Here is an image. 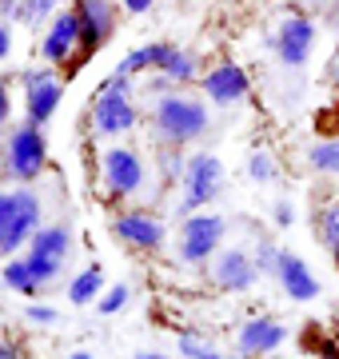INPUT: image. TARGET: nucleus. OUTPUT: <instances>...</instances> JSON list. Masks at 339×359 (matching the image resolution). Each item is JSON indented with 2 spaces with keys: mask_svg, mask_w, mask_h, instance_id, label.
Returning a JSON list of instances; mask_svg holds the SVG:
<instances>
[{
  "mask_svg": "<svg viewBox=\"0 0 339 359\" xmlns=\"http://www.w3.org/2000/svg\"><path fill=\"white\" fill-rule=\"evenodd\" d=\"M100 180L112 196H136L144 188V160L132 148H104L100 156Z\"/></svg>",
  "mask_w": 339,
  "mask_h": 359,
  "instance_id": "nucleus-10",
  "label": "nucleus"
},
{
  "mask_svg": "<svg viewBox=\"0 0 339 359\" xmlns=\"http://www.w3.org/2000/svg\"><path fill=\"white\" fill-rule=\"evenodd\" d=\"M72 252V231L64 224H48V228H40L32 240H28V252L20 256V264L28 268V276L36 280V287L44 283H53L60 271H64V259Z\"/></svg>",
  "mask_w": 339,
  "mask_h": 359,
  "instance_id": "nucleus-3",
  "label": "nucleus"
},
{
  "mask_svg": "<svg viewBox=\"0 0 339 359\" xmlns=\"http://www.w3.org/2000/svg\"><path fill=\"white\" fill-rule=\"evenodd\" d=\"M287 339V327L272 316H260V320H248L235 335V347H240V355H272L279 351V344Z\"/></svg>",
  "mask_w": 339,
  "mask_h": 359,
  "instance_id": "nucleus-15",
  "label": "nucleus"
},
{
  "mask_svg": "<svg viewBox=\"0 0 339 359\" xmlns=\"http://www.w3.org/2000/svg\"><path fill=\"white\" fill-rule=\"evenodd\" d=\"M275 280H279V287L287 292V299H296V304H312L315 295H319L315 271L307 268L296 252H279V259H275Z\"/></svg>",
  "mask_w": 339,
  "mask_h": 359,
  "instance_id": "nucleus-13",
  "label": "nucleus"
},
{
  "mask_svg": "<svg viewBox=\"0 0 339 359\" xmlns=\"http://www.w3.org/2000/svg\"><path fill=\"white\" fill-rule=\"evenodd\" d=\"M8 52H13V28L0 25V60H8Z\"/></svg>",
  "mask_w": 339,
  "mask_h": 359,
  "instance_id": "nucleus-32",
  "label": "nucleus"
},
{
  "mask_svg": "<svg viewBox=\"0 0 339 359\" xmlns=\"http://www.w3.org/2000/svg\"><path fill=\"white\" fill-rule=\"evenodd\" d=\"M4 283H8L13 292H20V295H36L40 292L36 280L28 276V268L20 264V259H8V264H4Z\"/></svg>",
  "mask_w": 339,
  "mask_h": 359,
  "instance_id": "nucleus-24",
  "label": "nucleus"
},
{
  "mask_svg": "<svg viewBox=\"0 0 339 359\" xmlns=\"http://www.w3.org/2000/svg\"><path fill=\"white\" fill-rule=\"evenodd\" d=\"M40 231V196L28 184L0 192V256H16Z\"/></svg>",
  "mask_w": 339,
  "mask_h": 359,
  "instance_id": "nucleus-2",
  "label": "nucleus"
},
{
  "mask_svg": "<svg viewBox=\"0 0 339 359\" xmlns=\"http://www.w3.org/2000/svg\"><path fill=\"white\" fill-rule=\"evenodd\" d=\"M164 52H168V44H144V48L128 52V56H124L116 68H112V76H128V80H132L136 72H144V68H160Z\"/></svg>",
  "mask_w": 339,
  "mask_h": 359,
  "instance_id": "nucleus-20",
  "label": "nucleus"
},
{
  "mask_svg": "<svg viewBox=\"0 0 339 359\" xmlns=\"http://www.w3.org/2000/svg\"><path fill=\"white\" fill-rule=\"evenodd\" d=\"M319 240L327 252H339V200L319 212Z\"/></svg>",
  "mask_w": 339,
  "mask_h": 359,
  "instance_id": "nucleus-23",
  "label": "nucleus"
},
{
  "mask_svg": "<svg viewBox=\"0 0 339 359\" xmlns=\"http://www.w3.org/2000/svg\"><path fill=\"white\" fill-rule=\"evenodd\" d=\"M132 80L128 76H108L92 100V128L100 136H124L136 128V108L128 100Z\"/></svg>",
  "mask_w": 339,
  "mask_h": 359,
  "instance_id": "nucleus-4",
  "label": "nucleus"
},
{
  "mask_svg": "<svg viewBox=\"0 0 339 359\" xmlns=\"http://www.w3.org/2000/svg\"><path fill=\"white\" fill-rule=\"evenodd\" d=\"M120 4H124V8H128V13L144 16V13H148V8H152V4H156V0H120Z\"/></svg>",
  "mask_w": 339,
  "mask_h": 359,
  "instance_id": "nucleus-33",
  "label": "nucleus"
},
{
  "mask_svg": "<svg viewBox=\"0 0 339 359\" xmlns=\"http://www.w3.org/2000/svg\"><path fill=\"white\" fill-rule=\"evenodd\" d=\"M112 231L132 248H160L164 244V224L152 219L148 212H124V216L112 224Z\"/></svg>",
  "mask_w": 339,
  "mask_h": 359,
  "instance_id": "nucleus-17",
  "label": "nucleus"
},
{
  "mask_svg": "<svg viewBox=\"0 0 339 359\" xmlns=\"http://www.w3.org/2000/svg\"><path fill=\"white\" fill-rule=\"evenodd\" d=\"M16 4L20 0H0V13H16Z\"/></svg>",
  "mask_w": 339,
  "mask_h": 359,
  "instance_id": "nucleus-36",
  "label": "nucleus"
},
{
  "mask_svg": "<svg viewBox=\"0 0 339 359\" xmlns=\"http://www.w3.org/2000/svg\"><path fill=\"white\" fill-rule=\"evenodd\" d=\"M44 164H48L44 132L25 120L20 128H13V136L4 144V176L16 180V184H32V180L44 172Z\"/></svg>",
  "mask_w": 339,
  "mask_h": 359,
  "instance_id": "nucleus-5",
  "label": "nucleus"
},
{
  "mask_svg": "<svg viewBox=\"0 0 339 359\" xmlns=\"http://www.w3.org/2000/svg\"><path fill=\"white\" fill-rule=\"evenodd\" d=\"M60 100H64V80H60V72H53V68H28V72H25L28 124L44 128V124L56 116Z\"/></svg>",
  "mask_w": 339,
  "mask_h": 359,
  "instance_id": "nucleus-7",
  "label": "nucleus"
},
{
  "mask_svg": "<svg viewBox=\"0 0 339 359\" xmlns=\"http://www.w3.org/2000/svg\"><path fill=\"white\" fill-rule=\"evenodd\" d=\"M76 16H80V44L88 52L100 48L116 32V8H112V0H80Z\"/></svg>",
  "mask_w": 339,
  "mask_h": 359,
  "instance_id": "nucleus-14",
  "label": "nucleus"
},
{
  "mask_svg": "<svg viewBox=\"0 0 339 359\" xmlns=\"http://www.w3.org/2000/svg\"><path fill=\"white\" fill-rule=\"evenodd\" d=\"M8 116H13V100H8V80H0V128L8 124Z\"/></svg>",
  "mask_w": 339,
  "mask_h": 359,
  "instance_id": "nucleus-31",
  "label": "nucleus"
},
{
  "mask_svg": "<svg viewBox=\"0 0 339 359\" xmlns=\"http://www.w3.org/2000/svg\"><path fill=\"white\" fill-rule=\"evenodd\" d=\"M0 176H4V152H0Z\"/></svg>",
  "mask_w": 339,
  "mask_h": 359,
  "instance_id": "nucleus-39",
  "label": "nucleus"
},
{
  "mask_svg": "<svg viewBox=\"0 0 339 359\" xmlns=\"http://www.w3.org/2000/svg\"><path fill=\"white\" fill-rule=\"evenodd\" d=\"M68 359H96V355H88V351H72Z\"/></svg>",
  "mask_w": 339,
  "mask_h": 359,
  "instance_id": "nucleus-37",
  "label": "nucleus"
},
{
  "mask_svg": "<svg viewBox=\"0 0 339 359\" xmlns=\"http://www.w3.org/2000/svg\"><path fill=\"white\" fill-rule=\"evenodd\" d=\"M212 347H204L200 344V335H180V355L184 359H204Z\"/></svg>",
  "mask_w": 339,
  "mask_h": 359,
  "instance_id": "nucleus-28",
  "label": "nucleus"
},
{
  "mask_svg": "<svg viewBox=\"0 0 339 359\" xmlns=\"http://www.w3.org/2000/svg\"><path fill=\"white\" fill-rule=\"evenodd\" d=\"M184 192H180V212H196V208H208L223 188V164L220 156L212 152H196L180 172Z\"/></svg>",
  "mask_w": 339,
  "mask_h": 359,
  "instance_id": "nucleus-6",
  "label": "nucleus"
},
{
  "mask_svg": "<svg viewBox=\"0 0 339 359\" xmlns=\"http://www.w3.org/2000/svg\"><path fill=\"white\" fill-rule=\"evenodd\" d=\"M204 359H228V355H220V351H208V355H204Z\"/></svg>",
  "mask_w": 339,
  "mask_h": 359,
  "instance_id": "nucleus-38",
  "label": "nucleus"
},
{
  "mask_svg": "<svg viewBox=\"0 0 339 359\" xmlns=\"http://www.w3.org/2000/svg\"><path fill=\"white\" fill-rule=\"evenodd\" d=\"M76 44H80V16H76V8H72V13L60 8V13L48 20V32L40 40V56H44V65H60V60L72 56Z\"/></svg>",
  "mask_w": 339,
  "mask_h": 359,
  "instance_id": "nucleus-12",
  "label": "nucleus"
},
{
  "mask_svg": "<svg viewBox=\"0 0 339 359\" xmlns=\"http://www.w3.org/2000/svg\"><path fill=\"white\" fill-rule=\"evenodd\" d=\"M0 359H20V351L13 344H0Z\"/></svg>",
  "mask_w": 339,
  "mask_h": 359,
  "instance_id": "nucleus-34",
  "label": "nucleus"
},
{
  "mask_svg": "<svg viewBox=\"0 0 339 359\" xmlns=\"http://www.w3.org/2000/svg\"><path fill=\"white\" fill-rule=\"evenodd\" d=\"M220 244H223V219L220 216L200 212V216H188L180 224V244H176V252H180L184 264H204V259H212L220 252Z\"/></svg>",
  "mask_w": 339,
  "mask_h": 359,
  "instance_id": "nucleus-8",
  "label": "nucleus"
},
{
  "mask_svg": "<svg viewBox=\"0 0 339 359\" xmlns=\"http://www.w3.org/2000/svg\"><path fill=\"white\" fill-rule=\"evenodd\" d=\"M204 96L212 104H235L248 96V72L240 65H220L204 76Z\"/></svg>",
  "mask_w": 339,
  "mask_h": 359,
  "instance_id": "nucleus-16",
  "label": "nucleus"
},
{
  "mask_svg": "<svg viewBox=\"0 0 339 359\" xmlns=\"http://www.w3.org/2000/svg\"><path fill=\"white\" fill-rule=\"evenodd\" d=\"M152 124H156V136L164 144L184 148L208 132L212 116L204 100L188 96V92H168V96H156V104H152Z\"/></svg>",
  "mask_w": 339,
  "mask_h": 359,
  "instance_id": "nucleus-1",
  "label": "nucleus"
},
{
  "mask_svg": "<svg viewBox=\"0 0 339 359\" xmlns=\"http://www.w3.org/2000/svg\"><path fill=\"white\" fill-rule=\"evenodd\" d=\"M160 76H168L172 84H192L200 72L196 65V52H188V48H176V44H168V52H164V60H160L156 68Z\"/></svg>",
  "mask_w": 339,
  "mask_h": 359,
  "instance_id": "nucleus-18",
  "label": "nucleus"
},
{
  "mask_svg": "<svg viewBox=\"0 0 339 359\" xmlns=\"http://www.w3.org/2000/svg\"><path fill=\"white\" fill-rule=\"evenodd\" d=\"M248 180H256V184H272L275 180V160L263 148H256V152L248 156Z\"/></svg>",
  "mask_w": 339,
  "mask_h": 359,
  "instance_id": "nucleus-26",
  "label": "nucleus"
},
{
  "mask_svg": "<svg viewBox=\"0 0 339 359\" xmlns=\"http://www.w3.org/2000/svg\"><path fill=\"white\" fill-rule=\"evenodd\" d=\"M128 299H132V287L128 283H112L100 299H96V311L100 316H116V311H124L128 308Z\"/></svg>",
  "mask_w": 339,
  "mask_h": 359,
  "instance_id": "nucleus-25",
  "label": "nucleus"
},
{
  "mask_svg": "<svg viewBox=\"0 0 339 359\" xmlns=\"http://www.w3.org/2000/svg\"><path fill=\"white\" fill-rule=\"evenodd\" d=\"M208 280L220 287V292H251L256 280H260V264L248 248H220L212 256Z\"/></svg>",
  "mask_w": 339,
  "mask_h": 359,
  "instance_id": "nucleus-9",
  "label": "nucleus"
},
{
  "mask_svg": "<svg viewBox=\"0 0 339 359\" xmlns=\"http://www.w3.org/2000/svg\"><path fill=\"white\" fill-rule=\"evenodd\" d=\"M100 287H104V271H100V264H88L80 276H72V283H68V299H72L76 308H84V304H96V299L104 295Z\"/></svg>",
  "mask_w": 339,
  "mask_h": 359,
  "instance_id": "nucleus-19",
  "label": "nucleus"
},
{
  "mask_svg": "<svg viewBox=\"0 0 339 359\" xmlns=\"http://www.w3.org/2000/svg\"><path fill=\"white\" fill-rule=\"evenodd\" d=\"M335 259H339V252H335Z\"/></svg>",
  "mask_w": 339,
  "mask_h": 359,
  "instance_id": "nucleus-40",
  "label": "nucleus"
},
{
  "mask_svg": "<svg viewBox=\"0 0 339 359\" xmlns=\"http://www.w3.org/2000/svg\"><path fill=\"white\" fill-rule=\"evenodd\" d=\"M132 359H168L164 351H140V355H132Z\"/></svg>",
  "mask_w": 339,
  "mask_h": 359,
  "instance_id": "nucleus-35",
  "label": "nucleus"
},
{
  "mask_svg": "<svg viewBox=\"0 0 339 359\" xmlns=\"http://www.w3.org/2000/svg\"><path fill=\"white\" fill-rule=\"evenodd\" d=\"M25 316L32 323H56L60 316H56V308H48V304H32V308H25Z\"/></svg>",
  "mask_w": 339,
  "mask_h": 359,
  "instance_id": "nucleus-29",
  "label": "nucleus"
},
{
  "mask_svg": "<svg viewBox=\"0 0 339 359\" xmlns=\"http://www.w3.org/2000/svg\"><path fill=\"white\" fill-rule=\"evenodd\" d=\"M60 4H64V0H20L13 16L20 25H40V20H53V16L60 13Z\"/></svg>",
  "mask_w": 339,
  "mask_h": 359,
  "instance_id": "nucleus-21",
  "label": "nucleus"
},
{
  "mask_svg": "<svg viewBox=\"0 0 339 359\" xmlns=\"http://www.w3.org/2000/svg\"><path fill=\"white\" fill-rule=\"evenodd\" d=\"M307 164L319 176H339V140H324L307 152Z\"/></svg>",
  "mask_w": 339,
  "mask_h": 359,
  "instance_id": "nucleus-22",
  "label": "nucleus"
},
{
  "mask_svg": "<svg viewBox=\"0 0 339 359\" xmlns=\"http://www.w3.org/2000/svg\"><path fill=\"white\" fill-rule=\"evenodd\" d=\"M272 219H275V228H291V204H287V200H279V204L272 208Z\"/></svg>",
  "mask_w": 339,
  "mask_h": 359,
  "instance_id": "nucleus-30",
  "label": "nucleus"
},
{
  "mask_svg": "<svg viewBox=\"0 0 339 359\" xmlns=\"http://www.w3.org/2000/svg\"><path fill=\"white\" fill-rule=\"evenodd\" d=\"M312 48H315V25L312 20L300 16V13L284 16L279 28H275V56H279V65H287V68L307 65Z\"/></svg>",
  "mask_w": 339,
  "mask_h": 359,
  "instance_id": "nucleus-11",
  "label": "nucleus"
},
{
  "mask_svg": "<svg viewBox=\"0 0 339 359\" xmlns=\"http://www.w3.org/2000/svg\"><path fill=\"white\" fill-rule=\"evenodd\" d=\"M251 256H256V264H260V276H275V259H279V248H275V244L260 240Z\"/></svg>",
  "mask_w": 339,
  "mask_h": 359,
  "instance_id": "nucleus-27",
  "label": "nucleus"
}]
</instances>
